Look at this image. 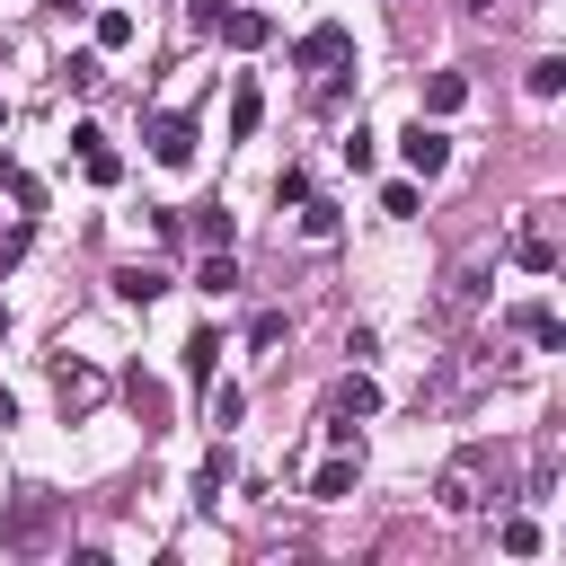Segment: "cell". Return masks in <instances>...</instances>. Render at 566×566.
Wrapping results in <instances>:
<instances>
[{"label":"cell","instance_id":"cell-25","mask_svg":"<svg viewBox=\"0 0 566 566\" xmlns=\"http://www.w3.org/2000/svg\"><path fill=\"white\" fill-rule=\"evenodd\" d=\"M371 159H380V142H371V133H363V124H354V133H345V168H354V177H363V168H371Z\"/></svg>","mask_w":566,"mask_h":566},{"label":"cell","instance_id":"cell-4","mask_svg":"<svg viewBox=\"0 0 566 566\" xmlns=\"http://www.w3.org/2000/svg\"><path fill=\"white\" fill-rule=\"evenodd\" d=\"M398 150H407V177H442V168H451V133H433L424 115L407 124V142H398Z\"/></svg>","mask_w":566,"mask_h":566},{"label":"cell","instance_id":"cell-9","mask_svg":"<svg viewBox=\"0 0 566 566\" xmlns=\"http://www.w3.org/2000/svg\"><path fill=\"white\" fill-rule=\"evenodd\" d=\"M159 292H168V274H159V265H124V274H115V301H124V310H150Z\"/></svg>","mask_w":566,"mask_h":566},{"label":"cell","instance_id":"cell-11","mask_svg":"<svg viewBox=\"0 0 566 566\" xmlns=\"http://www.w3.org/2000/svg\"><path fill=\"white\" fill-rule=\"evenodd\" d=\"M256 124H265V88H256V80H239V88H230V142H248Z\"/></svg>","mask_w":566,"mask_h":566},{"label":"cell","instance_id":"cell-30","mask_svg":"<svg viewBox=\"0 0 566 566\" xmlns=\"http://www.w3.org/2000/svg\"><path fill=\"white\" fill-rule=\"evenodd\" d=\"M0 327H9V301H0Z\"/></svg>","mask_w":566,"mask_h":566},{"label":"cell","instance_id":"cell-17","mask_svg":"<svg viewBox=\"0 0 566 566\" xmlns=\"http://www.w3.org/2000/svg\"><path fill=\"white\" fill-rule=\"evenodd\" d=\"M495 548H504V557H539V522H531V513H504Z\"/></svg>","mask_w":566,"mask_h":566},{"label":"cell","instance_id":"cell-8","mask_svg":"<svg viewBox=\"0 0 566 566\" xmlns=\"http://www.w3.org/2000/svg\"><path fill=\"white\" fill-rule=\"evenodd\" d=\"M71 150L88 159V177H97V186H115V177H124V159L106 150V133H97V124H71Z\"/></svg>","mask_w":566,"mask_h":566},{"label":"cell","instance_id":"cell-13","mask_svg":"<svg viewBox=\"0 0 566 566\" xmlns=\"http://www.w3.org/2000/svg\"><path fill=\"white\" fill-rule=\"evenodd\" d=\"M345 53H354L345 27H310V35H301V62H310V71H318V62H345Z\"/></svg>","mask_w":566,"mask_h":566},{"label":"cell","instance_id":"cell-2","mask_svg":"<svg viewBox=\"0 0 566 566\" xmlns=\"http://www.w3.org/2000/svg\"><path fill=\"white\" fill-rule=\"evenodd\" d=\"M53 398H62V416H88V407L106 398V371L80 363V354H62V363H53Z\"/></svg>","mask_w":566,"mask_h":566},{"label":"cell","instance_id":"cell-18","mask_svg":"<svg viewBox=\"0 0 566 566\" xmlns=\"http://www.w3.org/2000/svg\"><path fill=\"white\" fill-rule=\"evenodd\" d=\"M0 195H9L18 212H44V186H35V177H27L18 159H0Z\"/></svg>","mask_w":566,"mask_h":566},{"label":"cell","instance_id":"cell-5","mask_svg":"<svg viewBox=\"0 0 566 566\" xmlns=\"http://www.w3.org/2000/svg\"><path fill=\"white\" fill-rule=\"evenodd\" d=\"M354 478H363V460H354V442H336V451L310 469V495H318V504H345V495H354Z\"/></svg>","mask_w":566,"mask_h":566},{"label":"cell","instance_id":"cell-23","mask_svg":"<svg viewBox=\"0 0 566 566\" xmlns=\"http://www.w3.org/2000/svg\"><path fill=\"white\" fill-rule=\"evenodd\" d=\"M133 407H142V424H168V389L142 380V371H133Z\"/></svg>","mask_w":566,"mask_h":566},{"label":"cell","instance_id":"cell-27","mask_svg":"<svg viewBox=\"0 0 566 566\" xmlns=\"http://www.w3.org/2000/svg\"><path fill=\"white\" fill-rule=\"evenodd\" d=\"M283 336H292V318H283V310H256V327H248V345H283Z\"/></svg>","mask_w":566,"mask_h":566},{"label":"cell","instance_id":"cell-15","mask_svg":"<svg viewBox=\"0 0 566 566\" xmlns=\"http://www.w3.org/2000/svg\"><path fill=\"white\" fill-rule=\"evenodd\" d=\"M44 522H53V504H18V513L0 522V539H9V548H35V539H44Z\"/></svg>","mask_w":566,"mask_h":566},{"label":"cell","instance_id":"cell-20","mask_svg":"<svg viewBox=\"0 0 566 566\" xmlns=\"http://www.w3.org/2000/svg\"><path fill=\"white\" fill-rule=\"evenodd\" d=\"M133 35H142V27H133V9H106V18H97V53H124Z\"/></svg>","mask_w":566,"mask_h":566},{"label":"cell","instance_id":"cell-14","mask_svg":"<svg viewBox=\"0 0 566 566\" xmlns=\"http://www.w3.org/2000/svg\"><path fill=\"white\" fill-rule=\"evenodd\" d=\"M460 97H469V80H460V71H433V80H424V97H416V115H451Z\"/></svg>","mask_w":566,"mask_h":566},{"label":"cell","instance_id":"cell-24","mask_svg":"<svg viewBox=\"0 0 566 566\" xmlns=\"http://www.w3.org/2000/svg\"><path fill=\"white\" fill-rule=\"evenodd\" d=\"M221 486H230V460H221V451H212V460H203V469H195V504H212V495H221Z\"/></svg>","mask_w":566,"mask_h":566},{"label":"cell","instance_id":"cell-19","mask_svg":"<svg viewBox=\"0 0 566 566\" xmlns=\"http://www.w3.org/2000/svg\"><path fill=\"white\" fill-rule=\"evenodd\" d=\"M416 186H424V177H389V186H380V212H389V221H416V203H424Z\"/></svg>","mask_w":566,"mask_h":566},{"label":"cell","instance_id":"cell-21","mask_svg":"<svg viewBox=\"0 0 566 566\" xmlns=\"http://www.w3.org/2000/svg\"><path fill=\"white\" fill-rule=\"evenodd\" d=\"M212 363H221V336H212V327H203V336H186V371H195L203 389H212Z\"/></svg>","mask_w":566,"mask_h":566},{"label":"cell","instance_id":"cell-6","mask_svg":"<svg viewBox=\"0 0 566 566\" xmlns=\"http://www.w3.org/2000/svg\"><path fill=\"white\" fill-rule=\"evenodd\" d=\"M513 265H522V274H557V230H548L539 212L513 230Z\"/></svg>","mask_w":566,"mask_h":566},{"label":"cell","instance_id":"cell-31","mask_svg":"<svg viewBox=\"0 0 566 566\" xmlns=\"http://www.w3.org/2000/svg\"><path fill=\"white\" fill-rule=\"evenodd\" d=\"M0 124H9V97H0Z\"/></svg>","mask_w":566,"mask_h":566},{"label":"cell","instance_id":"cell-7","mask_svg":"<svg viewBox=\"0 0 566 566\" xmlns=\"http://www.w3.org/2000/svg\"><path fill=\"white\" fill-rule=\"evenodd\" d=\"M504 318H513V327H522L539 354H566V327H557V310H548V301H513Z\"/></svg>","mask_w":566,"mask_h":566},{"label":"cell","instance_id":"cell-16","mask_svg":"<svg viewBox=\"0 0 566 566\" xmlns=\"http://www.w3.org/2000/svg\"><path fill=\"white\" fill-rule=\"evenodd\" d=\"M221 35H230V44H265L274 18H265V9H221Z\"/></svg>","mask_w":566,"mask_h":566},{"label":"cell","instance_id":"cell-28","mask_svg":"<svg viewBox=\"0 0 566 566\" xmlns=\"http://www.w3.org/2000/svg\"><path fill=\"white\" fill-rule=\"evenodd\" d=\"M62 88H97V53H71L62 62Z\"/></svg>","mask_w":566,"mask_h":566},{"label":"cell","instance_id":"cell-26","mask_svg":"<svg viewBox=\"0 0 566 566\" xmlns=\"http://www.w3.org/2000/svg\"><path fill=\"white\" fill-rule=\"evenodd\" d=\"M301 239H336V212H327V203H310V195H301Z\"/></svg>","mask_w":566,"mask_h":566},{"label":"cell","instance_id":"cell-3","mask_svg":"<svg viewBox=\"0 0 566 566\" xmlns=\"http://www.w3.org/2000/svg\"><path fill=\"white\" fill-rule=\"evenodd\" d=\"M142 133H150V159H159V168H195V142H203V133H195L186 115H150Z\"/></svg>","mask_w":566,"mask_h":566},{"label":"cell","instance_id":"cell-22","mask_svg":"<svg viewBox=\"0 0 566 566\" xmlns=\"http://www.w3.org/2000/svg\"><path fill=\"white\" fill-rule=\"evenodd\" d=\"M557 88H566V62H557V53H539V62H531V97H539V106H548V97H557Z\"/></svg>","mask_w":566,"mask_h":566},{"label":"cell","instance_id":"cell-12","mask_svg":"<svg viewBox=\"0 0 566 566\" xmlns=\"http://www.w3.org/2000/svg\"><path fill=\"white\" fill-rule=\"evenodd\" d=\"M195 292H212V301H230V292H239V265H230V248H203V265H195Z\"/></svg>","mask_w":566,"mask_h":566},{"label":"cell","instance_id":"cell-10","mask_svg":"<svg viewBox=\"0 0 566 566\" xmlns=\"http://www.w3.org/2000/svg\"><path fill=\"white\" fill-rule=\"evenodd\" d=\"M327 407H336V416H345V424H363V416H380V389H371V380H363V371H345V380H336V398H327Z\"/></svg>","mask_w":566,"mask_h":566},{"label":"cell","instance_id":"cell-29","mask_svg":"<svg viewBox=\"0 0 566 566\" xmlns=\"http://www.w3.org/2000/svg\"><path fill=\"white\" fill-rule=\"evenodd\" d=\"M221 9H230V0H195V27H221Z\"/></svg>","mask_w":566,"mask_h":566},{"label":"cell","instance_id":"cell-1","mask_svg":"<svg viewBox=\"0 0 566 566\" xmlns=\"http://www.w3.org/2000/svg\"><path fill=\"white\" fill-rule=\"evenodd\" d=\"M486 495H504V486H495V451H478V442H469V451L433 478V504H442V513H478Z\"/></svg>","mask_w":566,"mask_h":566}]
</instances>
